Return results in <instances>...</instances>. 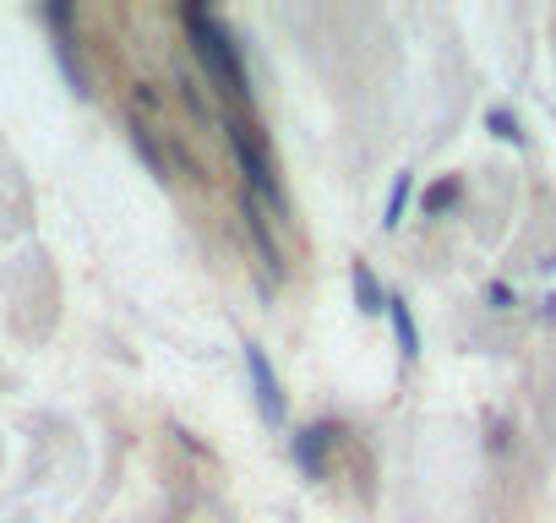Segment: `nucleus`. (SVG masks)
I'll list each match as a JSON object with an SVG mask.
<instances>
[{"label": "nucleus", "mask_w": 556, "mask_h": 523, "mask_svg": "<svg viewBox=\"0 0 556 523\" xmlns=\"http://www.w3.org/2000/svg\"><path fill=\"white\" fill-rule=\"evenodd\" d=\"M186 28H191V44H197V55H202V66H207V77L229 93V99H245V72H240V50L224 39V28L213 23V17H202V12H186Z\"/></svg>", "instance_id": "nucleus-1"}, {"label": "nucleus", "mask_w": 556, "mask_h": 523, "mask_svg": "<svg viewBox=\"0 0 556 523\" xmlns=\"http://www.w3.org/2000/svg\"><path fill=\"white\" fill-rule=\"evenodd\" d=\"M245 366H251V377H256V398H262V414H267V420H285V393H278V377H273L267 355H262V349H245Z\"/></svg>", "instance_id": "nucleus-2"}, {"label": "nucleus", "mask_w": 556, "mask_h": 523, "mask_svg": "<svg viewBox=\"0 0 556 523\" xmlns=\"http://www.w3.org/2000/svg\"><path fill=\"white\" fill-rule=\"evenodd\" d=\"M388 317H393V322H399V339H404V349H409V355H415V328H409V311H404V306H399V301H388Z\"/></svg>", "instance_id": "nucleus-3"}]
</instances>
